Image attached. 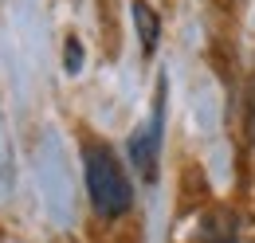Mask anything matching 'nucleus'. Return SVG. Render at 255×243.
<instances>
[{
  "mask_svg": "<svg viewBox=\"0 0 255 243\" xmlns=\"http://www.w3.org/2000/svg\"><path fill=\"white\" fill-rule=\"evenodd\" d=\"M83 173H87V196L102 220H118L133 208V184H129L122 161L106 145L83 149Z\"/></svg>",
  "mask_w": 255,
  "mask_h": 243,
  "instance_id": "nucleus-1",
  "label": "nucleus"
},
{
  "mask_svg": "<svg viewBox=\"0 0 255 243\" xmlns=\"http://www.w3.org/2000/svg\"><path fill=\"white\" fill-rule=\"evenodd\" d=\"M161 129H165V75L157 79V98H153V118L145 129L129 137V165L145 184H157V161H161Z\"/></svg>",
  "mask_w": 255,
  "mask_h": 243,
  "instance_id": "nucleus-2",
  "label": "nucleus"
},
{
  "mask_svg": "<svg viewBox=\"0 0 255 243\" xmlns=\"http://www.w3.org/2000/svg\"><path fill=\"white\" fill-rule=\"evenodd\" d=\"M133 24H137V39H141V51L149 55L153 47H157V39H161V20H157V12L145 4V0H133Z\"/></svg>",
  "mask_w": 255,
  "mask_h": 243,
  "instance_id": "nucleus-3",
  "label": "nucleus"
},
{
  "mask_svg": "<svg viewBox=\"0 0 255 243\" xmlns=\"http://www.w3.org/2000/svg\"><path fill=\"white\" fill-rule=\"evenodd\" d=\"M236 232H240V224L220 208V212H212L208 220H204V228H200V243H236Z\"/></svg>",
  "mask_w": 255,
  "mask_h": 243,
  "instance_id": "nucleus-4",
  "label": "nucleus"
},
{
  "mask_svg": "<svg viewBox=\"0 0 255 243\" xmlns=\"http://www.w3.org/2000/svg\"><path fill=\"white\" fill-rule=\"evenodd\" d=\"M63 67H67V75H79V67H83V43L71 35L67 39V59H63Z\"/></svg>",
  "mask_w": 255,
  "mask_h": 243,
  "instance_id": "nucleus-5",
  "label": "nucleus"
},
{
  "mask_svg": "<svg viewBox=\"0 0 255 243\" xmlns=\"http://www.w3.org/2000/svg\"><path fill=\"white\" fill-rule=\"evenodd\" d=\"M248 137H252V145H255V91L248 98Z\"/></svg>",
  "mask_w": 255,
  "mask_h": 243,
  "instance_id": "nucleus-6",
  "label": "nucleus"
}]
</instances>
